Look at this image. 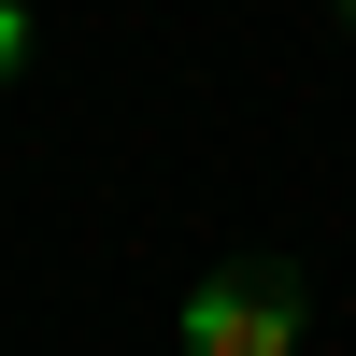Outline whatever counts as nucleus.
<instances>
[{"label": "nucleus", "mask_w": 356, "mask_h": 356, "mask_svg": "<svg viewBox=\"0 0 356 356\" xmlns=\"http://www.w3.org/2000/svg\"><path fill=\"white\" fill-rule=\"evenodd\" d=\"M342 29H356V0H342Z\"/></svg>", "instance_id": "7ed1b4c3"}, {"label": "nucleus", "mask_w": 356, "mask_h": 356, "mask_svg": "<svg viewBox=\"0 0 356 356\" xmlns=\"http://www.w3.org/2000/svg\"><path fill=\"white\" fill-rule=\"evenodd\" d=\"M15 72H29V15L0 0V86H15Z\"/></svg>", "instance_id": "f03ea898"}, {"label": "nucleus", "mask_w": 356, "mask_h": 356, "mask_svg": "<svg viewBox=\"0 0 356 356\" xmlns=\"http://www.w3.org/2000/svg\"><path fill=\"white\" fill-rule=\"evenodd\" d=\"M300 271L285 257H228L214 285H186V356H300Z\"/></svg>", "instance_id": "f257e3e1"}]
</instances>
